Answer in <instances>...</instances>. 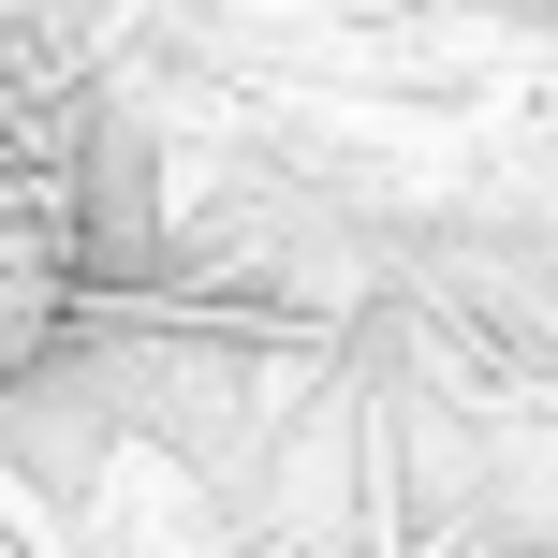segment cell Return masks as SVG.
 <instances>
[{
  "label": "cell",
  "instance_id": "1",
  "mask_svg": "<svg viewBox=\"0 0 558 558\" xmlns=\"http://www.w3.org/2000/svg\"><path fill=\"white\" fill-rule=\"evenodd\" d=\"M118 324V235H104V88L74 45H0V397Z\"/></svg>",
  "mask_w": 558,
  "mask_h": 558
}]
</instances>
